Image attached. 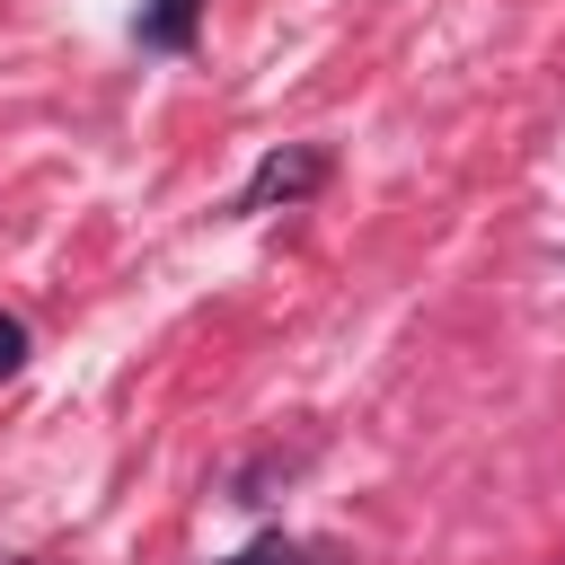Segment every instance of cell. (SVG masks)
<instances>
[{
    "instance_id": "3",
    "label": "cell",
    "mask_w": 565,
    "mask_h": 565,
    "mask_svg": "<svg viewBox=\"0 0 565 565\" xmlns=\"http://www.w3.org/2000/svg\"><path fill=\"white\" fill-rule=\"evenodd\" d=\"M221 565H344V547H327V539H291V530H265V539H247V547L221 556Z\"/></svg>"
},
{
    "instance_id": "4",
    "label": "cell",
    "mask_w": 565,
    "mask_h": 565,
    "mask_svg": "<svg viewBox=\"0 0 565 565\" xmlns=\"http://www.w3.org/2000/svg\"><path fill=\"white\" fill-rule=\"evenodd\" d=\"M26 353H35L26 318H18V309H0V380H18V371H26Z\"/></svg>"
},
{
    "instance_id": "2",
    "label": "cell",
    "mask_w": 565,
    "mask_h": 565,
    "mask_svg": "<svg viewBox=\"0 0 565 565\" xmlns=\"http://www.w3.org/2000/svg\"><path fill=\"white\" fill-rule=\"evenodd\" d=\"M194 26H203V0H141V9H132V35H141L150 53H185Z\"/></svg>"
},
{
    "instance_id": "1",
    "label": "cell",
    "mask_w": 565,
    "mask_h": 565,
    "mask_svg": "<svg viewBox=\"0 0 565 565\" xmlns=\"http://www.w3.org/2000/svg\"><path fill=\"white\" fill-rule=\"evenodd\" d=\"M335 177V159L318 150V141H282V150H265L256 168H247V185H238V212H291V203H309L318 185Z\"/></svg>"
},
{
    "instance_id": "5",
    "label": "cell",
    "mask_w": 565,
    "mask_h": 565,
    "mask_svg": "<svg viewBox=\"0 0 565 565\" xmlns=\"http://www.w3.org/2000/svg\"><path fill=\"white\" fill-rule=\"evenodd\" d=\"M0 565H35V556H0Z\"/></svg>"
}]
</instances>
